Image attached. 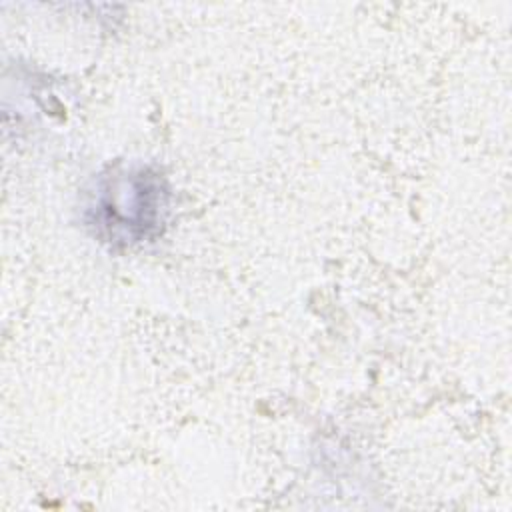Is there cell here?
I'll use <instances>...</instances> for the list:
<instances>
[{"mask_svg":"<svg viewBox=\"0 0 512 512\" xmlns=\"http://www.w3.org/2000/svg\"><path fill=\"white\" fill-rule=\"evenodd\" d=\"M164 188L148 170L122 174L112 180L100 196L98 212L104 214L102 226L112 236L140 240L162 220Z\"/></svg>","mask_w":512,"mask_h":512,"instance_id":"1","label":"cell"}]
</instances>
